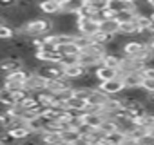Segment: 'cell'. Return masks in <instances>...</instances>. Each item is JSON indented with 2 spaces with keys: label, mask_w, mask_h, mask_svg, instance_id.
Wrapping results in <instances>:
<instances>
[{
  "label": "cell",
  "mask_w": 154,
  "mask_h": 145,
  "mask_svg": "<svg viewBox=\"0 0 154 145\" xmlns=\"http://www.w3.org/2000/svg\"><path fill=\"white\" fill-rule=\"evenodd\" d=\"M53 31V24L51 18H31L26 20L22 26L17 27L18 35H26L29 38H36V36H44L45 33Z\"/></svg>",
  "instance_id": "1"
},
{
  "label": "cell",
  "mask_w": 154,
  "mask_h": 145,
  "mask_svg": "<svg viewBox=\"0 0 154 145\" xmlns=\"http://www.w3.org/2000/svg\"><path fill=\"white\" fill-rule=\"evenodd\" d=\"M107 98H109V94L107 93H103L100 87H93V91H91V96H89V103H96V105H103L105 102H107Z\"/></svg>",
  "instance_id": "18"
},
{
  "label": "cell",
  "mask_w": 154,
  "mask_h": 145,
  "mask_svg": "<svg viewBox=\"0 0 154 145\" xmlns=\"http://www.w3.org/2000/svg\"><path fill=\"white\" fill-rule=\"evenodd\" d=\"M38 9L47 17H58L62 13V4L56 2V0H40Z\"/></svg>",
  "instance_id": "9"
},
{
  "label": "cell",
  "mask_w": 154,
  "mask_h": 145,
  "mask_svg": "<svg viewBox=\"0 0 154 145\" xmlns=\"http://www.w3.org/2000/svg\"><path fill=\"white\" fill-rule=\"evenodd\" d=\"M60 134H62V143H67V145L80 143V141H82V132H80L78 129H72V127L62 129Z\"/></svg>",
  "instance_id": "12"
},
{
  "label": "cell",
  "mask_w": 154,
  "mask_h": 145,
  "mask_svg": "<svg viewBox=\"0 0 154 145\" xmlns=\"http://www.w3.org/2000/svg\"><path fill=\"white\" fill-rule=\"evenodd\" d=\"M84 0H65L62 4V13H67V15H78L80 9L84 8Z\"/></svg>",
  "instance_id": "14"
},
{
  "label": "cell",
  "mask_w": 154,
  "mask_h": 145,
  "mask_svg": "<svg viewBox=\"0 0 154 145\" xmlns=\"http://www.w3.org/2000/svg\"><path fill=\"white\" fill-rule=\"evenodd\" d=\"M103 140H105V132L100 129H91L85 134H82V141L85 143H103Z\"/></svg>",
  "instance_id": "15"
},
{
  "label": "cell",
  "mask_w": 154,
  "mask_h": 145,
  "mask_svg": "<svg viewBox=\"0 0 154 145\" xmlns=\"http://www.w3.org/2000/svg\"><path fill=\"white\" fill-rule=\"evenodd\" d=\"M18 0H0V9H11L17 6Z\"/></svg>",
  "instance_id": "34"
},
{
  "label": "cell",
  "mask_w": 154,
  "mask_h": 145,
  "mask_svg": "<svg viewBox=\"0 0 154 145\" xmlns=\"http://www.w3.org/2000/svg\"><path fill=\"white\" fill-rule=\"evenodd\" d=\"M112 38H114L112 35H107V33H103V31L98 29V31L91 36V42H94V44H103V45H105V44H107L109 40H112Z\"/></svg>",
  "instance_id": "29"
},
{
  "label": "cell",
  "mask_w": 154,
  "mask_h": 145,
  "mask_svg": "<svg viewBox=\"0 0 154 145\" xmlns=\"http://www.w3.org/2000/svg\"><path fill=\"white\" fill-rule=\"evenodd\" d=\"M132 20H134V24L138 26V33H143V31H147V29H150V27H152V18H150V15L136 13ZM138 33H136V35H138Z\"/></svg>",
  "instance_id": "16"
},
{
  "label": "cell",
  "mask_w": 154,
  "mask_h": 145,
  "mask_svg": "<svg viewBox=\"0 0 154 145\" xmlns=\"http://www.w3.org/2000/svg\"><path fill=\"white\" fill-rule=\"evenodd\" d=\"M149 47H150V49L154 51V35H152V36L149 38Z\"/></svg>",
  "instance_id": "35"
},
{
  "label": "cell",
  "mask_w": 154,
  "mask_h": 145,
  "mask_svg": "<svg viewBox=\"0 0 154 145\" xmlns=\"http://www.w3.org/2000/svg\"><path fill=\"white\" fill-rule=\"evenodd\" d=\"M56 49H58V53H60L62 56H65V54H80V47L76 45L74 42H69V44H60Z\"/></svg>",
  "instance_id": "27"
},
{
  "label": "cell",
  "mask_w": 154,
  "mask_h": 145,
  "mask_svg": "<svg viewBox=\"0 0 154 145\" xmlns=\"http://www.w3.org/2000/svg\"><path fill=\"white\" fill-rule=\"evenodd\" d=\"M89 72V69L87 67H84L80 62H76V63H71V65H65L63 67V76L65 78H69V80H78V78H82L84 75H87Z\"/></svg>",
  "instance_id": "8"
},
{
  "label": "cell",
  "mask_w": 154,
  "mask_h": 145,
  "mask_svg": "<svg viewBox=\"0 0 154 145\" xmlns=\"http://www.w3.org/2000/svg\"><path fill=\"white\" fill-rule=\"evenodd\" d=\"M15 103V96H13V91L4 87V85H0V105H4V107H9Z\"/></svg>",
  "instance_id": "25"
},
{
  "label": "cell",
  "mask_w": 154,
  "mask_h": 145,
  "mask_svg": "<svg viewBox=\"0 0 154 145\" xmlns=\"http://www.w3.org/2000/svg\"><path fill=\"white\" fill-rule=\"evenodd\" d=\"M138 33V26L134 24V20H127L120 24V36H134Z\"/></svg>",
  "instance_id": "23"
},
{
  "label": "cell",
  "mask_w": 154,
  "mask_h": 145,
  "mask_svg": "<svg viewBox=\"0 0 154 145\" xmlns=\"http://www.w3.org/2000/svg\"><path fill=\"white\" fill-rule=\"evenodd\" d=\"M26 123H27V127L33 131V132H44V129H45V120L38 114V116H33V118H29V120H26Z\"/></svg>",
  "instance_id": "21"
},
{
  "label": "cell",
  "mask_w": 154,
  "mask_h": 145,
  "mask_svg": "<svg viewBox=\"0 0 154 145\" xmlns=\"http://www.w3.org/2000/svg\"><path fill=\"white\" fill-rule=\"evenodd\" d=\"M84 2H91V0H84Z\"/></svg>",
  "instance_id": "39"
},
{
  "label": "cell",
  "mask_w": 154,
  "mask_h": 145,
  "mask_svg": "<svg viewBox=\"0 0 154 145\" xmlns=\"http://www.w3.org/2000/svg\"><path fill=\"white\" fill-rule=\"evenodd\" d=\"M149 132H150V134H152V136H154V125H152V127H150V129H149Z\"/></svg>",
  "instance_id": "37"
},
{
  "label": "cell",
  "mask_w": 154,
  "mask_h": 145,
  "mask_svg": "<svg viewBox=\"0 0 154 145\" xmlns=\"http://www.w3.org/2000/svg\"><path fill=\"white\" fill-rule=\"evenodd\" d=\"M89 4H91L98 13H100V11H103L105 8H109V0H91Z\"/></svg>",
  "instance_id": "31"
},
{
  "label": "cell",
  "mask_w": 154,
  "mask_h": 145,
  "mask_svg": "<svg viewBox=\"0 0 154 145\" xmlns=\"http://www.w3.org/2000/svg\"><path fill=\"white\" fill-rule=\"evenodd\" d=\"M40 76H44L45 80H54V78H62L63 76V67L60 63H49V62H40L38 69L35 71Z\"/></svg>",
  "instance_id": "3"
},
{
  "label": "cell",
  "mask_w": 154,
  "mask_h": 145,
  "mask_svg": "<svg viewBox=\"0 0 154 145\" xmlns=\"http://www.w3.org/2000/svg\"><path fill=\"white\" fill-rule=\"evenodd\" d=\"M122 58H123V53H107L102 58V63L107 65V67H112V69H120Z\"/></svg>",
  "instance_id": "17"
},
{
  "label": "cell",
  "mask_w": 154,
  "mask_h": 145,
  "mask_svg": "<svg viewBox=\"0 0 154 145\" xmlns=\"http://www.w3.org/2000/svg\"><path fill=\"white\" fill-rule=\"evenodd\" d=\"M94 75H96L98 82H105V80H111L114 76H120V69H112V67H107V65L100 63L94 69Z\"/></svg>",
  "instance_id": "10"
},
{
  "label": "cell",
  "mask_w": 154,
  "mask_h": 145,
  "mask_svg": "<svg viewBox=\"0 0 154 145\" xmlns=\"http://www.w3.org/2000/svg\"><path fill=\"white\" fill-rule=\"evenodd\" d=\"M134 15H136L134 11H125V9H123V11H118V15H116V18H118V22L122 24V22H127V20H132V18H134Z\"/></svg>",
  "instance_id": "30"
},
{
  "label": "cell",
  "mask_w": 154,
  "mask_h": 145,
  "mask_svg": "<svg viewBox=\"0 0 154 145\" xmlns=\"http://www.w3.org/2000/svg\"><path fill=\"white\" fill-rule=\"evenodd\" d=\"M138 145H154V136L150 132H145L143 136L138 138Z\"/></svg>",
  "instance_id": "32"
},
{
  "label": "cell",
  "mask_w": 154,
  "mask_h": 145,
  "mask_svg": "<svg viewBox=\"0 0 154 145\" xmlns=\"http://www.w3.org/2000/svg\"><path fill=\"white\" fill-rule=\"evenodd\" d=\"M100 131H103L105 134H109V132H112V131H116V129H120L118 127V122H116V118H103V122L100 123V127H98Z\"/></svg>",
  "instance_id": "28"
},
{
  "label": "cell",
  "mask_w": 154,
  "mask_h": 145,
  "mask_svg": "<svg viewBox=\"0 0 154 145\" xmlns=\"http://www.w3.org/2000/svg\"><path fill=\"white\" fill-rule=\"evenodd\" d=\"M141 87L147 91V93H154V78H143V84H141Z\"/></svg>",
  "instance_id": "33"
},
{
  "label": "cell",
  "mask_w": 154,
  "mask_h": 145,
  "mask_svg": "<svg viewBox=\"0 0 154 145\" xmlns=\"http://www.w3.org/2000/svg\"><path fill=\"white\" fill-rule=\"evenodd\" d=\"M125 138H127V134H125L122 129H116V131H112V132L105 134L103 143H114V145H120V143H123V141H125Z\"/></svg>",
  "instance_id": "22"
},
{
  "label": "cell",
  "mask_w": 154,
  "mask_h": 145,
  "mask_svg": "<svg viewBox=\"0 0 154 145\" xmlns=\"http://www.w3.org/2000/svg\"><path fill=\"white\" fill-rule=\"evenodd\" d=\"M100 31L116 36L120 33V22H118V18H102L100 20Z\"/></svg>",
  "instance_id": "13"
},
{
  "label": "cell",
  "mask_w": 154,
  "mask_h": 145,
  "mask_svg": "<svg viewBox=\"0 0 154 145\" xmlns=\"http://www.w3.org/2000/svg\"><path fill=\"white\" fill-rule=\"evenodd\" d=\"M67 107L71 109V111H74V113H84L85 109H87V100H82V98H76V96H71L69 100H67Z\"/></svg>",
  "instance_id": "20"
},
{
  "label": "cell",
  "mask_w": 154,
  "mask_h": 145,
  "mask_svg": "<svg viewBox=\"0 0 154 145\" xmlns=\"http://www.w3.org/2000/svg\"><path fill=\"white\" fill-rule=\"evenodd\" d=\"M31 75V71H27L26 67H20V69H15V71H9L4 75V87L8 89H20L24 87V82L26 78Z\"/></svg>",
  "instance_id": "2"
},
{
  "label": "cell",
  "mask_w": 154,
  "mask_h": 145,
  "mask_svg": "<svg viewBox=\"0 0 154 145\" xmlns=\"http://www.w3.org/2000/svg\"><path fill=\"white\" fill-rule=\"evenodd\" d=\"M9 132H11V136L15 138V141H18V140H22V141H26L27 138H29V134L33 132L27 125H20V127H13V129H8Z\"/></svg>",
  "instance_id": "19"
},
{
  "label": "cell",
  "mask_w": 154,
  "mask_h": 145,
  "mask_svg": "<svg viewBox=\"0 0 154 145\" xmlns=\"http://www.w3.org/2000/svg\"><path fill=\"white\" fill-rule=\"evenodd\" d=\"M15 35H17V29H15L13 26H9V24H6V22L0 24V40L9 42L11 38H15Z\"/></svg>",
  "instance_id": "26"
},
{
  "label": "cell",
  "mask_w": 154,
  "mask_h": 145,
  "mask_svg": "<svg viewBox=\"0 0 154 145\" xmlns=\"http://www.w3.org/2000/svg\"><path fill=\"white\" fill-rule=\"evenodd\" d=\"M147 2H149V4H150V8L154 9V0H147Z\"/></svg>",
  "instance_id": "36"
},
{
  "label": "cell",
  "mask_w": 154,
  "mask_h": 145,
  "mask_svg": "<svg viewBox=\"0 0 154 145\" xmlns=\"http://www.w3.org/2000/svg\"><path fill=\"white\" fill-rule=\"evenodd\" d=\"M80 118H82V123L93 127V129H98L100 123L103 122V114L102 113H91V111H84L80 113Z\"/></svg>",
  "instance_id": "11"
},
{
  "label": "cell",
  "mask_w": 154,
  "mask_h": 145,
  "mask_svg": "<svg viewBox=\"0 0 154 145\" xmlns=\"http://www.w3.org/2000/svg\"><path fill=\"white\" fill-rule=\"evenodd\" d=\"M98 87H100L103 93H107L109 96H116V94H120V93L125 89L122 76H114V78H111V80L100 82V84H98Z\"/></svg>",
  "instance_id": "5"
},
{
  "label": "cell",
  "mask_w": 154,
  "mask_h": 145,
  "mask_svg": "<svg viewBox=\"0 0 154 145\" xmlns=\"http://www.w3.org/2000/svg\"><path fill=\"white\" fill-rule=\"evenodd\" d=\"M42 141H45V143H62V134H60V131L45 129L42 132Z\"/></svg>",
  "instance_id": "24"
},
{
  "label": "cell",
  "mask_w": 154,
  "mask_h": 145,
  "mask_svg": "<svg viewBox=\"0 0 154 145\" xmlns=\"http://www.w3.org/2000/svg\"><path fill=\"white\" fill-rule=\"evenodd\" d=\"M122 80H123V85L125 89H134V87H141L143 84V72L141 71H129V72H122Z\"/></svg>",
  "instance_id": "7"
},
{
  "label": "cell",
  "mask_w": 154,
  "mask_h": 145,
  "mask_svg": "<svg viewBox=\"0 0 154 145\" xmlns=\"http://www.w3.org/2000/svg\"><path fill=\"white\" fill-rule=\"evenodd\" d=\"M56 2H60V4H63V2H65V0H56Z\"/></svg>",
  "instance_id": "38"
},
{
  "label": "cell",
  "mask_w": 154,
  "mask_h": 145,
  "mask_svg": "<svg viewBox=\"0 0 154 145\" xmlns=\"http://www.w3.org/2000/svg\"><path fill=\"white\" fill-rule=\"evenodd\" d=\"M45 85H47V80L44 76H40L38 72H31L24 82V89L29 93H40L45 89Z\"/></svg>",
  "instance_id": "6"
},
{
  "label": "cell",
  "mask_w": 154,
  "mask_h": 145,
  "mask_svg": "<svg viewBox=\"0 0 154 145\" xmlns=\"http://www.w3.org/2000/svg\"><path fill=\"white\" fill-rule=\"evenodd\" d=\"M0 24H2V18H0Z\"/></svg>",
  "instance_id": "40"
},
{
  "label": "cell",
  "mask_w": 154,
  "mask_h": 145,
  "mask_svg": "<svg viewBox=\"0 0 154 145\" xmlns=\"http://www.w3.org/2000/svg\"><path fill=\"white\" fill-rule=\"evenodd\" d=\"M100 29V20L96 18H87V17H78V33L85 36H93Z\"/></svg>",
  "instance_id": "4"
}]
</instances>
